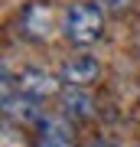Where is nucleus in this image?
Wrapping results in <instances>:
<instances>
[{
    "mask_svg": "<svg viewBox=\"0 0 140 147\" xmlns=\"http://www.w3.org/2000/svg\"><path fill=\"white\" fill-rule=\"evenodd\" d=\"M104 10L94 3H75L65 10V36L75 42V46H91V42L101 39L104 33Z\"/></svg>",
    "mask_w": 140,
    "mask_h": 147,
    "instance_id": "nucleus-1",
    "label": "nucleus"
},
{
    "mask_svg": "<svg viewBox=\"0 0 140 147\" xmlns=\"http://www.w3.org/2000/svg\"><path fill=\"white\" fill-rule=\"evenodd\" d=\"M16 92L26 95L29 101H42V98H52V95L62 92V82H59V75L42 72V69H23L16 75Z\"/></svg>",
    "mask_w": 140,
    "mask_h": 147,
    "instance_id": "nucleus-2",
    "label": "nucleus"
},
{
    "mask_svg": "<svg viewBox=\"0 0 140 147\" xmlns=\"http://www.w3.org/2000/svg\"><path fill=\"white\" fill-rule=\"evenodd\" d=\"M98 72H101L98 59H94V56H88V53L68 56L65 62H62V79H65L68 85H85V82H94V79H98Z\"/></svg>",
    "mask_w": 140,
    "mask_h": 147,
    "instance_id": "nucleus-3",
    "label": "nucleus"
},
{
    "mask_svg": "<svg viewBox=\"0 0 140 147\" xmlns=\"http://www.w3.org/2000/svg\"><path fill=\"white\" fill-rule=\"evenodd\" d=\"M20 30L26 33L29 39H46L52 33V10L46 3H33L23 10V20H20Z\"/></svg>",
    "mask_w": 140,
    "mask_h": 147,
    "instance_id": "nucleus-4",
    "label": "nucleus"
},
{
    "mask_svg": "<svg viewBox=\"0 0 140 147\" xmlns=\"http://www.w3.org/2000/svg\"><path fill=\"white\" fill-rule=\"evenodd\" d=\"M59 101H62V115H65V118H78V121H85V118L94 115V101H91V95L85 92V88H78V85L62 88V92H59Z\"/></svg>",
    "mask_w": 140,
    "mask_h": 147,
    "instance_id": "nucleus-5",
    "label": "nucleus"
},
{
    "mask_svg": "<svg viewBox=\"0 0 140 147\" xmlns=\"http://www.w3.org/2000/svg\"><path fill=\"white\" fill-rule=\"evenodd\" d=\"M39 127H42L39 147H72V127L65 118H42Z\"/></svg>",
    "mask_w": 140,
    "mask_h": 147,
    "instance_id": "nucleus-6",
    "label": "nucleus"
},
{
    "mask_svg": "<svg viewBox=\"0 0 140 147\" xmlns=\"http://www.w3.org/2000/svg\"><path fill=\"white\" fill-rule=\"evenodd\" d=\"M39 101H29L26 95L16 92V101H13V95H3V111H7V121L10 118H20V121H42L39 118Z\"/></svg>",
    "mask_w": 140,
    "mask_h": 147,
    "instance_id": "nucleus-7",
    "label": "nucleus"
},
{
    "mask_svg": "<svg viewBox=\"0 0 140 147\" xmlns=\"http://www.w3.org/2000/svg\"><path fill=\"white\" fill-rule=\"evenodd\" d=\"M94 7H101V10H108V13H121V10H127L134 0H91Z\"/></svg>",
    "mask_w": 140,
    "mask_h": 147,
    "instance_id": "nucleus-8",
    "label": "nucleus"
},
{
    "mask_svg": "<svg viewBox=\"0 0 140 147\" xmlns=\"http://www.w3.org/2000/svg\"><path fill=\"white\" fill-rule=\"evenodd\" d=\"M91 147H114V144H108V141H98V144H91Z\"/></svg>",
    "mask_w": 140,
    "mask_h": 147,
    "instance_id": "nucleus-9",
    "label": "nucleus"
}]
</instances>
